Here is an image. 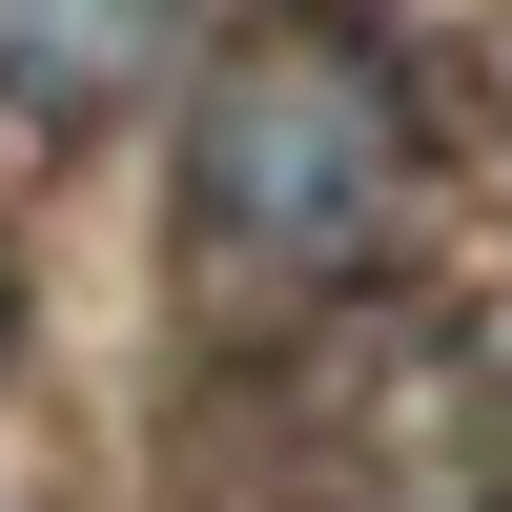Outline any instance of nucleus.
Wrapping results in <instances>:
<instances>
[{
    "label": "nucleus",
    "mask_w": 512,
    "mask_h": 512,
    "mask_svg": "<svg viewBox=\"0 0 512 512\" xmlns=\"http://www.w3.org/2000/svg\"><path fill=\"white\" fill-rule=\"evenodd\" d=\"M410 205V82L369 21H328V0H287V21H246L226 62H205L185 103V226H205V287H246V308H287V287H349L369 246H390Z\"/></svg>",
    "instance_id": "nucleus-1"
},
{
    "label": "nucleus",
    "mask_w": 512,
    "mask_h": 512,
    "mask_svg": "<svg viewBox=\"0 0 512 512\" xmlns=\"http://www.w3.org/2000/svg\"><path fill=\"white\" fill-rule=\"evenodd\" d=\"M164 41H185V0H0V123L82 144L164 82Z\"/></svg>",
    "instance_id": "nucleus-2"
}]
</instances>
